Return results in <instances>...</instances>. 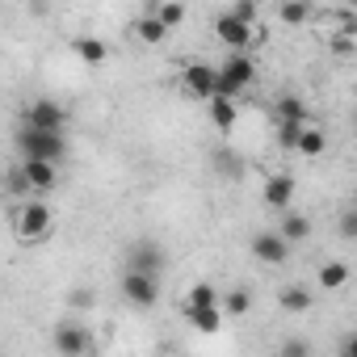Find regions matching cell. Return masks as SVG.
I'll list each match as a JSON object with an SVG mask.
<instances>
[{"instance_id": "obj_26", "label": "cell", "mask_w": 357, "mask_h": 357, "mask_svg": "<svg viewBox=\"0 0 357 357\" xmlns=\"http://www.w3.org/2000/svg\"><path fill=\"white\" fill-rule=\"evenodd\" d=\"M227 13H231V17H240V22H244V26H252V30L261 26V22H257V17H261V9L252 5V0H240V5H231Z\"/></svg>"}, {"instance_id": "obj_6", "label": "cell", "mask_w": 357, "mask_h": 357, "mask_svg": "<svg viewBox=\"0 0 357 357\" xmlns=\"http://www.w3.org/2000/svg\"><path fill=\"white\" fill-rule=\"evenodd\" d=\"M168 265V257H164V248L155 244V240H135L130 244V252H126V269H135V273H147V278H160V269Z\"/></svg>"}, {"instance_id": "obj_27", "label": "cell", "mask_w": 357, "mask_h": 357, "mask_svg": "<svg viewBox=\"0 0 357 357\" xmlns=\"http://www.w3.org/2000/svg\"><path fill=\"white\" fill-rule=\"evenodd\" d=\"M278 357H311V344L303 336H286L282 349H278Z\"/></svg>"}, {"instance_id": "obj_8", "label": "cell", "mask_w": 357, "mask_h": 357, "mask_svg": "<svg viewBox=\"0 0 357 357\" xmlns=\"http://www.w3.org/2000/svg\"><path fill=\"white\" fill-rule=\"evenodd\" d=\"M215 38H219L227 51H244L248 43H257V30L244 26V22L231 17V13H219V22H215Z\"/></svg>"}, {"instance_id": "obj_14", "label": "cell", "mask_w": 357, "mask_h": 357, "mask_svg": "<svg viewBox=\"0 0 357 357\" xmlns=\"http://www.w3.org/2000/svg\"><path fill=\"white\" fill-rule=\"evenodd\" d=\"M185 315L202 336H215L223 328V307H185Z\"/></svg>"}, {"instance_id": "obj_21", "label": "cell", "mask_w": 357, "mask_h": 357, "mask_svg": "<svg viewBox=\"0 0 357 357\" xmlns=\"http://www.w3.org/2000/svg\"><path fill=\"white\" fill-rule=\"evenodd\" d=\"M219 290L211 286V282H194L190 286V294H185V307H219Z\"/></svg>"}, {"instance_id": "obj_22", "label": "cell", "mask_w": 357, "mask_h": 357, "mask_svg": "<svg viewBox=\"0 0 357 357\" xmlns=\"http://www.w3.org/2000/svg\"><path fill=\"white\" fill-rule=\"evenodd\" d=\"M344 282H349V265H344V261H328V265L319 269V286H324V290H340Z\"/></svg>"}, {"instance_id": "obj_9", "label": "cell", "mask_w": 357, "mask_h": 357, "mask_svg": "<svg viewBox=\"0 0 357 357\" xmlns=\"http://www.w3.org/2000/svg\"><path fill=\"white\" fill-rule=\"evenodd\" d=\"M252 257L261 265H286L290 261V244H286L282 231H257L252 236Z\"/></svg>"}, {"instance_id": "obj_17", "label": "cell", "mask_w": 357, "mask_h": 357, "mask_svg": "<svg viewBox=\"0 0 357 357\" xmlns=\"http://www.w3.org/2000/svg\"><path fill=\"white\" fill-rule=\"evenodd\" d=\"M236 118H240V105L236 101H227V97H215L211 101V122L219 130H236Z\"/></svg>"}, {"instance_id": "obj_31", "label": "cell", "mask_w": 357, "mask_h": 357, "mask_svg": "<svg viewBox=\"0 0 357 357\" xmlns=\"http://www.w3.org/2000/svg\"><path fill=\"white\" fill-rule=\"evenodd\" d=\"M344 357H357V332L344 336Z\"/></svg>"}, {"instance_id": "obj_10", "label": "cell", "mask_w": 357, "mask_h": 357, "mask_svg": "<svg viewBox=\"0 0 357 357\" xmlns=\"http://www.w3.org/2000/svg\"><path fill=\"white\" fill-rule=\"evenodd\" d=\"M51 344H55L59 357H84V349H89V332H84L80 324H59L55 336H51Z\"/></svg>"}, {"instance_id": "obj_19", "label": "cell", "mask_w": 357, "mask_h": 357, "mask_svg": "<svg viewBox=\"0 0 357 357\" xmlns=\"http://www.w3.org/2000/svg\"><path fill=\"white\" fill-rule=\"evenodd\" d=\"M278 303H282V311L303 315V311H311V290H307V286H286V290L278 294Z\"/></svg>"}, {"instance_id": "obj_18", "label": "cell", "mask_w": 357, "mask_h": 357, "mask_svg": "<svg viewBox=\"0 0 357 357\" xmlns=\"http://www.w3.org/2000/svg\"><path fill=\"white\" fill-rule=\"evenodd\" d=\"M278 231L286 236V244H303V240L311 236V219H307V215L286 211V219H282V227H278Z\"/></svg>"}, {"instance_id": "obj_30", "label": "cell", "mask_w": 357, "mask_h": 357, "mask_svg": "<svg viewBox=\"0 0 357 357\" xmlns=\"http://www.w3.org/2000/svg\"><path fill=\"white\" fill-rule=\"evenodd\" d=\"M340 240H357V211L340 215Z\"/></svg>"}, {"instance_id": "obj_12", "label": "cell", "mask_w": 357, "mask_h": 357, "mask_svg": "<svg viewBox=\"0 0 357 357\" xmlns=\"http://www.w3.org/2000/svg\"><path fill=\"white\" fill-rule=\"evenodd\" d=\"M17 168L26 172V181H30V190H34V194H47V190H55V185H59V168H55V164H34V160H22Z\"/></svg>"}, {"instance_id": "obj_11", "label": "cell", "mask_w": 357, "mask_h": 357, "mask_svg": "<svg viewBox=\"0 0 357 357\" xmlns=\"http://www.w3.org/2000/svg\"><path fill=\"white\" fill-rule=\"evenodd\" d=\"M273 118H278V126H307V101L294 93H282L273 101Z\"/></svg>"}, {"instance_id": "obj_20", "label": "cell", "mask_w": 357, "mask_h": 357, "mask_svg": "<svg viewBox=\"0 0 357 357\" xmlns=\"http://www.w3.org/2000/svg\"><path fill=\"white\" fill-rule=\"evenodd\" d=\"M278 17L286 26H307L315 17V5H307V0H286V5H278Z\"/></svg>"}, {"instance_id": "obj_24", "label": "cell", "mask_w": 357, "mask_h": 357, "mask_svg": "<svg viewBox=\"0 0 357 357\" xmlns=\"http://www.w3.org/2000/svg\"><path fill=\"white\" fill-rule=\"evenodd\" d=\"M324 147H328V135H324V130H315V126H307V130H303L298 151H303V155H324Z\"/></svg>"}, {"instance_id": "obj_2", "label": "cell", "mask_w": 357, "mask_h": 357, "mask_svg": "<svg viewBox=\"0 0 357 357\" xmlns=\"http://www.w3.org/2000/svg\"><path fill=\"white\" fill-rule=\"evenodd\" d=\"M252 80H257V63H252L244 51H227V59L219 63V97L236 101Z\"/></svg>"}, {"instance_id": "obj_7", "label": "cell", "mask_w": 357, "mask_h": 357, "mask_svg": "<svg viewBox=\"0 0 357 357\" xmlns=\"http://www.w3.org/2000/svg\"><path fill=\"white\" fill-rule=\"evenodd\" d=\"M47 231H51V206L38 202V198H30L22 206V215H17V236L22 240H43Z\"/></svg>"}, {"instance_id": "obj_4", "label": "cell", "mask_w": 357, "mask_h": 357, "mask_svg": "<svg viewBox=\"0 0 357 357\" xmlns=\"http://www.w3.org/2000/svg\"><path fill=\"white\" fill-rule=\"evenodd\" d=\"M26 126H30V130L63 135V126H68V109H63V105H55L51 97H34V101L26 105Z\"/></svg>"}, {"instance_id": "obj_13", "label": "cell", "mask_w": 357, "mask_h": 357, "mask_svg": "<svg viewBox=\"0 0 357 357\" xmlns=\"http://www.w3.org/2000/svg\"><path fill=\"white\" fill-rule=\"evenodd\" d=\"M290 202H294V176H286V172L269 176L265 181V206L269 211H286Z\"/></svg>"}, {"instance_id": "obj_29", "label": "cell", "mask_w": 357, "mask_h": 357, "mask_svg": "<svg viewBox=\"0 0 357 357\" xmlns=\"http://www.w3.org/2000/svg\"><path fill=\"white\" fill-rule=\"evenodd\" d=\"M68 307H76V311H84V307H93V290H89V286H76V290L68 294Z\"/></svg>"}, {"instance_id": "obj_23", "label": "cell", "mask_w": 357, "mask_h": 357, "mask_svg": "<svg viewBox=\"0 0 357 357\" xmlns=\"http://www.w3.org/2000/svg\"><path fill=\"white\" fill-rule=\"evenodd\" d=\"M219 307H223L227 315H248V307H252V294H248L244 286H236V290H227V294L219 298Z\"/></svg>"}, {"instance_id": "obj_16", "label": "cell", "mask_w": 357, "mask_h": 357, "mask_svg": "<svg viewBox=\"0 0 357 357\" xmlns=\"http://www.w3.org/2000/svg\"><path fill=\"white\" fill-rule=\"evenodd\" d=\"M135 34H139V43L155 47V43H164V38H168V26H164L155 13H143V17H135Z\"/></svg>"}, {"instance_id": "obj_3", "label": "cell", "mask_w": 357, "mask_h": 357, "mask_svg": "<svg viewBox=\"0 0 357 357\" xmlns=\"http://www.w3.org/2000/svg\"><path fill=\"white\" fill-rule=\"evenodd\" d=\"M181 84H185V93H190V97H198V101H215V97H219V68H215V63L194 59V63H185Z\"/></svg>"}, {"instance_id": "obj_28", "label": "cell", "mask_w": 357, "mask_h": 357, "mask_svg": "<svg viewBox=\"0 0 357 357\" xmlns=\"http://www.w3.org/2000/svg\"><path fill=\"white\" fill-rule=\"evenodd\" d=\"M303 130H307V126H278V143H282L286 151H298V143H303Z\"/></svg>"}, {"instance_id": "obj_1", "label": "cell", "mask_w": 357, "mask_h": 357, "mask_svg": "<svg viewBox=\"0 0 357 357\" xmlns=\"http://www.w3.org/2000/svg\"><path fill=\"white\" fill-rule=\"evenodd\" d=\"M17 151H22V160H34V164H59V160L68 155V139H63V135H51V130H30V126H22Z\"/></svg>"}, {"instance_id": "obj_5", "label": "cell", "mask_w": 357, "mask_h": 357, "mask_svg": "<svg viewBox=\"0 0 357 357\" xmlns=\"http://www.w3.org/2000/svg\"><path fill=\"white\" fill-rule=\"evenodd\" d=\"M122 298H126L130 307H139V311H151V307L160 303V278H147V273L126 269V273H122Z\"/></svg>"}, {"instance_id": "obj_25", "label": "cell", "mask_w": 357, "mask_h": 357, "mask_svg": "<svg viewBox=\"0 0 357 357\" xmlns=\"http://www.w3.org/2000/svg\"><path fill=\"white\" fill-rule=\"evenodd\" d=\"M147 13H155V17H160V22H164L168 30H172V26H181V22H185V5H151Z\"/></svg>"}, {"instance_id": "obj_15", "label": "cell", "mask_w": 357, "mask_h": 357, "mask_svg": "<svg viewBox=\"0 0 357 357\" xmlns=\"http://www.w3.org/2000/svg\"><path fill=\"white\" fill-rule=\"evenodd\" d=\"M72 51H76V59H80V63H89V68H101V63L109 59V47H105L101 38H76V43H72Z\"/></svg>"}]
</instances>
